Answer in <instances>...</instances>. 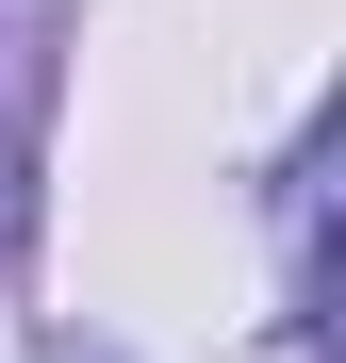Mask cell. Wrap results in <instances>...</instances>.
<instances>
[]
</instances>
